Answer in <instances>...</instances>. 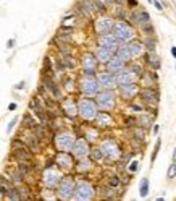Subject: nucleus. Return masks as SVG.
<instances>
[{
  "mask_svg": "<svg viewBox=\"0 0 176 201\" xmlns=\"http://www.w3.org/2000/svg\"><path fill=\"white\" fill-rule=\"evenodd\" d=\"M113 36L116 37V41L121 42H128L134 37V31L131 29V26L125 21H118L113 26Z\"/></svg>",
  "mask_w": 176,
  "mask_h": 201,
  "instance_id": "nucleus-1",
  "label": "nucleus"
},
{
  "mask_svg": "<svg viewBox=\"0 0 176 201\" xmlns=\"http://www.w3.org/2000/svg\"><path fill=\"white\" fill-rule=\"evenodd\" d=\"M78 112H79V115L82 119L92 120V119H95V115H97V107H95V104L92 102V101L81 99L79 104H78Z\"/></svg>",
  "mask_w": 176,
  "mask_h": 201,
  "instance_id": "nucleus-2",
  "label": "nucleus"
},
{
  "mask_svg": "<svg viewBox=\"0 0 176 201\" xmlns=\"http://www.w3.org/2000/svg\"><path fill=\"white\" fill-rule=\"evenodd\" d=\"M73 145H75V136H73L71 133H68V131H63V133H60V135H57V138H55V146H57V149L61 151V152L71 151Z\"/></svg>",
  "mask_w": 176,
  "mask_h": 201,
  "instance_id": "nucleus-3",
  "label": "nucleus"
},
{
  "mask_svg": "<svg viewBox=\"0 0 176 201\" xmlns=\"http://www.w3.org/2000/svg\"><path fill=\"white\" fill-rule=\"evenodd\" d=\"M97 88H99V84H97V81L94 80V76H92V75L82 76V80H81V89H82V93H84V94H87V96L95 94L97 93Z\"/></svg>",
  "mask_w": 176,
  "mask_h": 201,
  "instance_id": "nucleus-4",
  "label": "nucleus"
},
{
  "mask_svg": "<svg viewBox=\"0 0 176 201\" xmlns=\"http://www.w3.org/2000/svg\"><path fill=\"white\" fill-rule=\"evenodd\" d=\"M75 191V182H73L71 177H65L60 182V187H58V193L63 199H66L71 196V193Z\"/></svg>",
  "mask_w": 176,
  "mask_h": 201,
  "instance_id": "nucleus-5",
  "label": "nucleus"
},
{
  "mask_svg": "<svg viewBox=\"0 0 176 201\" xmlns=\"http://www.w3.org/2000/svg\"><path fill=\"white\" fill-rule=\"evenodd\" d=\"M75 190H76V199H90L92 193H94V191H92V187L84 180H81Z\"/></svg>",
  "mask_w": 176,
  "mask_h": 201,
  "instance_id": "nucleus-6",
  "label": "nucleus"
},
{
  "mask_svg": "<svg viewBox=\"0 0 176 201\" xmlns=\"http://www.w3.org/2000/svg\"><path fill=\"white\" fill-rule=\"evenodd\" d=\"M97 102H99V106H100L102 109L108 110V109H112V107L115 106V96H113V93H110V91L100 93V94L97 96Z\"/></svg>",
  "mask_w": 176,
  "mask_h": 201,
  "instance_id": "nucleus-7",
  "label": "nucleus"
},
{
  "mask_svg": "<svg viewBox=\"0 0 176 201\" xmlns=\"http://www.w3.org/2000/svg\"><path fill=\"white\" fill-rule=\"evenodd\" d=\"M99 42H100L102 47H105V49L112 50V52H115V50L118 49V41H116V37H115L113 34H107V33L102 34L100 39H99Z\"/></svg>",
  "mask_w": 176,
  "mask_h": 201,
  "instance_id": "nucleus-8",
  "label": "nucleus"
},
{
  "mask_svg": "<svg viewBox=\"0 0 176 201\" xmlns=\"http://www.w3.org/2000/svg\"><path fill=\"white\" fill-rule=\"evenodd\" d=\"M102 152H104V156L110 157V159H116L120 156V148L115 145L113 141H104V145H102Z\"/></svg>",
  "mask_w": 176,
  "mask_h": 201,
  "instance_id": "nucleus-9",
  "label": "nucleus"
},
{
  "mask_svg": "<svg viewBox=\"0 0 176 201\" xmlns=\"http://www.w3.org/2000/svg\"><path fill=\"white\" fill-rule=\"evenodd\" d=\"M71 149H73V154H75L76 157H79V159H84L89 154V146H87V143L84 140L75 141V145H73Z\"/></svg>",
  "mask_w": 176,
  "mask_h": 201,
  "instance_id": "nucleus-10",
  "label": "nucleus"
},
{
  "mask_svg": "<svg viewBox=\"0 0 176 201\" xmlns=\"http://www.w3.org/2000/svg\"><path fill=\"white\" fill-rule=\"evenodd\" d=\"M95 57L92 54H84L82 57V68H84V75H94L95 71Z\"/></svg>",
  "mask_w": 176,
  "mask_h": 201,
  "instance_id": "nucleus-11",
  "label": "nucleus"
},
{
  "mask_svg": "<svg viewBox=\"0 0 176 201\" xmlns=\"http://www.w3.org/2000/svg\"><path fill=\"white\" fill-rule=\"evenodd\" d=\"M115 84H116V80L110 71L99 75V86H102L104 89H112V88H115Z\"/></svg>",
  "mask_w": 176,
  "mask_h": 201,
  "instance_id": "nucleus-12",
  "label": "nucleus"
},
{
  "mask_svg": "<svg viewBox=\"0 0 176 201\" xmlns=\"http://www.w3.org/2000/svg\"><path fill=\"white\" fill-rule=\"evenodd\" d=\"M44 183L45 185H47V187H55V185H57L58 183V180H60V174H58V172L57 170H55V169H47V170H45L44 172Z\"/></svg>",
  "mask_w": 176,
  "mask_h": 201,
  "instance_id": "nucleus-13",
  "label": "nucleus"
},
{
  "mask_svg": "<svg viewBox=\"0 0 176 201\" xmlns=\"http://www.w3.org/2000/svg\"><path fill=\"white\" fill-rule=\"evenodd\" d=\"M116 83L118 84H128V83H134V80H136V73L134 71H131V70H120L118 71V75H116Z\"/></svg>",
  "mask_w": 176,
  "mask_h": 201,
  "instance_id": "nucleus-14",
  "label": "nucleus"
},
{
  "mask_svg": "<svg viewBox=\"0 0 176 201\" xmlns=\"http://www.w3.org/2000/svg\"><path fill=\"white\" fill-rule=\"evenodd\" d=\"M112 20H110L108 16H102V18H99V20L95 21V31L99 33V34H105V33H108L110 31V28H112Z\"/></svg>",
  "mask_w": 176,
  "mask_h": 201,
  "instance_id": "nucleus-15",
  "label": "nucleus"
},
{
  "mask_svg": "<svg viewBox=\"0 0 176 201\" xmlns=\"http://www.w3.org/2000/svg\"><path fill=\"white\" fill-rule=\"evenodd\" d=\"M133 21L136 23V24H141V26H144V28H147L150 24V16H149V13L147 12H137V13H133Z\"/></svg>",
  "mask_w": 176,
  "mask_h": 201,
  "instance_id": "nucleus-16",
  "label": "nucleus"
},
{
  "mask_svg": "<svg viewBox=\"0 0 176 201\" xmlns=\"http://www.w3.org/2000/svg\"><path fill=\"white\" fill-rule=\"evenodd\" d=\"M108 70H110V73H118L120 70L123 68V60L120 59V57L116 55V57H112L108 62Z\"/></svg>",
  "mask_w": 176,
  "mask_h": 201,
  "instance_id": "nucleus-17",
  "label": "nucleus"
},
{
  "mask_svg": "<svg viewBox=\"0 0 176 201\" xmlns=\"http://www.w3.org/2000/svg\"><path fill=\"white\" fill-rule=\"evenodd\" d=\"M112 55H113L112 50H108V49H105V47L100 45L99 49H97V57H95V59L99 62H102V63H107L110 59H112Z\"/></svg>",
  "mask_w": 176,
  "mask_h": 201,
  "instance_id": "nucleus-18",
  "label": "nucleus"
},
{
  "mask_svg": "<svg viewBox=\"0 0 176 201\" xmlns=\"http://www.w3.org/2000/svg\"><path fill=\"white\" fill-rule=\"evenodd\" d=\"M141 96H142V99L145 102H157L159 101V93H157L155 89H152V88H145Z\"/></svg>",
  "mask_w": 176,
  "mask_h": 201,
  "instance_id": "nucleus-19",
  "label": "nucleus"
},
{
  "mask_svg": "<svg viewBox=\"0 0 176 201\" xmlns=\"http://www.w3.org/2000/svg\"><path fill=\"white\" fill-rule=\"evenodd\" d=\"M110 122H112V119H110V115L105 112H100L95 115V123L99 127H107V125H110Z\"/></svg>",
  "mask_w": 176,
  "mask_h": 201,
  "instance_id": "nucleus-20",
  "label": "nucleus"
},
{
  "mask_svg": "<svg viewBox=\"0 0 176 201\" xmlns=\"http://www.w3.org/2000/svg\"><path fill=\"white\" fill-rule=\"evenodd\" d=\"M137 93V88L134 83H128V84H121V94L123 96H128V98H131Z\"/></svg>",
  "mask_w": 176,
  "mask_h": 201,
  "instance_id": "nucleus-21",
  "label": "nucleus"
},
{
  "mask_svg": "<svg viewBox=\"0 0 176 201\" xmlns=\"http://www.w3.org/2000/svg\"><path fill=\"white\" fill-rule=\"evenodd\" d=\"M145 60H147V63H149V65L152 66V68H155V70H159L160 66H162L160 59H159V57H157L154 52H150L149 55H147V57H145Z\"/></svg>",
  "mask_w": 176,
  "mask_h": 201,
  "instance_id": "nucleus-22",
  "label": "nucleus"
},
{
  "mask_svg": "<svg viewBox=\"0 0 176 201\" xmlns=\"http://www.w3.org/2000/svg\"><path fill=\"white\" fill-rule=\"evenodd\" d=\"M57 162H58V164H60L61 167H65V169H70V167H71V164H73L71 157H70V156H66V152H61V154H58Z\"/></svg>",
  "mask_w": 176,
  "mask_h": 201,
  "instance_id": "nucleus-23",
  "label": "nucleus"
},
{
  "mask_svg": "<svg viewBox=\"0 0 176 201\" xmlns=\"http://www.w3.org/2000/svg\"><path fill=\"white\" fill-rule=\"evenodd\" d=\"M116 54H118V57H120V59H121L123 62H128V60H131V59H133L131 54H129L128 45H121V47H118V49H116Z\"/></svg>",
  "mask_w": 176,
  "mask_h": 201,
  "instance_id": "nucleus-24",
  "label": "nucleus"
},
{
  "mask_svg": "<svg viewBox=\"0 0 176 201\" xmlns=\"http://www.w3.org/2000/svg\"><path fill=\"white\" fill-rule=\"evenodd\" d=\"M63 107H65V112H66L70 117H75L76 114H78V107H76V104H75V102H71V101H65Z\"/></svg>",
  "mask_w": 176,
  "mask_h": 201,
  "instance_id": "nucleus-25",
  "label": "nucleus"
},
{
  "mask_svg": "<svg viewBox=\"0 0 176 201\" xmlns=\"http://www.w3.org/2000/svg\"><path fill=\"white\" fill-rule=\"evenodd\" d=\"M128 49H129V54H131V57H137V55L142 54V44L131 42V44L128 45Z\"/></svg>",
  "mask_w": 176,
  "mask_h": 201,
  "instance_id": "nucleus-26",
  "label": "nucleus"
},
{
  "mask_svg": "<svg viewBox=\"0 0 176 201\" xmlns=\"http://www.w3.org/2000/svg\"><path fill=\"white\" fill-rule=\"evenodd\" d=\"M147 193H149V180H147V178H142V182H141V196L145 198Z\"/></svg>",
  "mask_w": 176,
  "mask_h": 201,
  "instance_id": "nucleus-27",
  "label": "nucleus"
},
{
  "mask_svg": "<svg viewBox=\"0 0 176 201\" xmlns=\"http://www.w3.org/2000/svg\"><path fill=\"white\" fill-rule=\"evenodd\" d=\"M90 154H92V159H95V161H100L102 157H104V152H102V149H94Z\"/></svg>",
  "mask_w": 176,
  "mask_h": 201,
  "instance_id": "nucleus-28",
  "label": "nucleus"
},
{
  "mask_svg": "<svg viewBox=\"0 0 176 201\" xmlns=\"http://www.w3.org/2000/svg\"><path fill=\"white\" fill-rule=\"evenodd\" d=\"M45 83L49 84V89H50L55 96H58V94H60V93H58V89H57V86H55V83H52L50 80H45Z\"/></svg>",
  "mask_w": 176,
  "mask_h": 201,
  "instance_id": "nucleus-29",
  "label": "nucleus"
},
{
  "mask_svg": "<svg viewBox=\"0 0 176 201\" xmlns=\"http://www.w3.org/2000/svg\"><path fill=\"white\" fill-rule=\"evenodd\" d=\"M166 177L168 178H173V177H176V164L173 162V164L170 166V169H168V174H166Z\"/></svg>",
  "mask_w": 176,
  "mask_h": 201,
  "instance_id": "nucleus-30",
  "label": "nucleus"
},
{
  "mask_svg": "<svg viewBox=\"0 0 176 201\" xmlns=\"http://www.w3.org/2000/svg\"><path fill=\"white\" fill-rule=\"evenodd\" d=\"M160 143H162L160 140H157V143H155V149H154V152H152V157H150V159H152V162L155 161L157 154H159V149H160Z\"/></svg>",
  "mask_w": 176,
  "mask_h": 201,
  "instance_id": "nucleus-31",
  "label": "nucleus"
},
{
  "mask_svg": "<svg viewBox=\"0 0 176 201\" xmlns=\"http://www.w3.org/2000/svg\"><path fill=\"white\" fill-rule=\"evenodd\" d=\"M7 195H8V198H12V199H20L21 196L16 193V190H7Z\"/></svg>",
  "mask_w": 176,
  "mask_h": 201,
  "instance_id": "nucleus-32",
  "label": "nucleus"
},
{
  "mask_svg": "<svg viewBox=\"0 0 176 201\" xmlns=\"http://www.w3.org/2000/svg\"><path fill=\"white\" fill-rule=\"evenodd\" d=\"M149 125H150V119L147 117V115H142L141 117V127L145 128V127H149Z\"/></svg>",
  "mask_w": 176,
  "mask_h": 201,
  "instance_id": "nucleus-33",
  "label": "nucleus"
},
{
  "mask_svg": "<svg viewBox=\"0 0 176 201\" xmlns=\"http://www.w3.org/2000/svg\"><path fill=\"white\" fill-rule=\"evenodd\" d=\"M145 49L149 50V52H154V41H149V39H147V42H145Z\"/></svg>",
  "mask_w": 176,
  "mask_h": 201,
  "instance_id": "nucleus-34",
  "label": "nucleus"
},
{
  "mask_svg": "<svg viewBox=\"0 0 176 201\" xmlns=\"http://www.w3.org/2000/svg\"><path fill=\"white\" fill-rule=\"evenodd\" d=\"M131 71H134L136 75H137V73H142V68H141V65L134 63V65H133V68H131Z\"/></svg>",
  "mask_w": 176,
  "mask_h": 201,
  "instance_id": "nucleus-35",
  "label": "nucleus"
},
{
  "mask_svg": "<svg viewBox=\"0 0 176 201\" xmlns=\"http://www.w3.org/2000/svg\"><path fill=\"white\" fill-rule=\"evenodd\" d=\"M16 122H18V119H13V120L10 122V125H8V128H7V131H8V133H10V131L13 130V127L16 125Z\"/></svg>",
  "mask_w": 176,
  "mask_h": 201,
  "instance_id": "nucleus-36",
  "label": "nucleus"
},
{
  "mask_svg": "<svg viewBox=\"0 0 176 201\" xmlns=\"http://www.w3.org/2000/svg\"><path fill=\"white\" fill-rule=\"evenodd\" d=\"M79 169H81V170H87V169H89V162H87V161H82L81 166H79Z\"/></svg>",
  "mask_w": 176,
  "mask_h": 201,
  "instance_id": "nucleus-37",
  "label": "nucleus"
},
{
  "mask_svg": "<svg viewBox=\"0 0 176 201\" xmlns=\"http://www.w3.org/2000/svg\"><path fill=\"white\" fill-rule=\"evenodd\" d=\"M137 164H139V162H131V166H129V170H131V172L137 170Z\"/></svg>",
  "mask_w": 176,
  "mask_h": 201,
  "instance_id": "nucleus-38",
  "label": "nucleus"
},
{
  "mask_svg": "<svg viewBox=\"0 0 176 201\" xmlns=\"http://www.w3.org/2000/svg\"><path fill=\"white\" fill-rule=\"evenodd\" d=\"M110 183H112V187H116V185L120 183V182H118V178H116V177H113L112 180H110Z\"/></svg>",
  "mask_w": 176,
  "mask_h": 201,
  "instance_id": "nucleus-39",
  "label": "nucleus"
},
{
  "mask_svg": "<svg viewBox=\"0 0 176 201\" xmlns=\"http://www.w3.org/2000/svg\"><path fill=\"white\" fill-rule=\"evenodd\" d=\"M131 109H133V110H137V112L142 110V107H141V106H136V104H134V106H131Z\"/></svg>",
  "mask_w": 176,
  "mask_h": 201,
  "instance_id": "nucleus-40",
  "label": "nucleus"
},
{
  "mask_svg": "<svg viewBox=\"0 0 176 201\" xmlns=\"http://www.w3.org/2000/svg\"><path fill=\"white\" fill-rule=\"evenodd\" d=\"M126 123H128V125H129V127H131V125H133V123H136V120H134V119H126Z\"/></svg>",
  "mask_w": 176,
  "mask_h": 201,
  "instance_id": "nucleus-41",
  "label": "nucleus"
},
{
  "mask_svg": "<svg viewBox=\"0 0 176 201\" xmlns=\"http://www.w3.org/2000/svg\"><path fill=\"white\" fill-rule=\"evenodd\" d=\"M154 3H155V7L159 8V10H162V8H163V5H162V3L159 2V0H157V2H154Z\"/></svg>",
  "mask_w": 176,
  "mask_h": 201,
  "instance_id": "nucleus-42",
  "label": "nucleus"
},
{
  "mask_svg": "<svg viewBox=\"0 0 176 201\" xmlns=\"http://www.w3.org/2000/svg\"><path fill=\"white\" fill-rule=\"evenodd\" d=\"M8 109H10V110H15V109H16V104H15V102H12L10 106H8Z\"/></svg>",
  "mask_w": 176,
  "mask_h": 201,
  "instance_id": "nucleus-43",
  "label": "nucleus"
},
{
  "mask_svg": "<svg viewBox=\"0 0 176 201\" xmlns=\"http://www.w3.org/2000/svg\"><path fill=\"white\" fill-rule=\"evenodd\" d=\"M171 54L174 55V59H176V47H171Z\"/></svg>",
  "mask_w": 176,
  "mask_h": 201,
  "instance_id": "nucleus-44",
  "label": "nucleus"
},
{
  "mask_svg": "<svg viewBox=\"0 0 176 201\" xmlns=\"http://www.w3.org/2000/svg\"><path fill=\"white\" fill-rule=\"evenodd\" d=\"M173 162H176V148H174V151H173Z\"/></svg>",
  "mask_w": 176,
  "mask_h": 201,
  "instance_id": "nucleus-45",
  "label": "nucleus"
}]
</instances>
